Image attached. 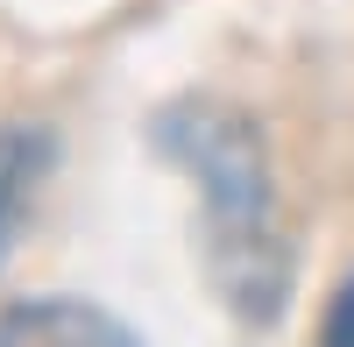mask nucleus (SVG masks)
Returning a JSON list of instances; mask_svg holds the SVG:
<instances>
[{
  "label": "nucleus",
  "mask_w": 354,
  "mask_h": 347,
  "mask_svg": "<svg viewBox=\"0 0 354 347\" xmlns=\"http://www.w3.org/2000/svg\"><path fill=\"white\" fill-rule=\"evenodd\" d=\"M156 149L198 185L213 283L241 319L270 326L290 291V241H283V213H277V185H270L255 121L220 100H185L156 121Z\"/></svg>",
  "instance_id": "1"
},
{
  "label": "nucleus",
  "mask_w": 354,
  "mask_h": 347,
  "mask_svg": "<svg viewBox=\"0 0 354 347\" xmlns=\"http://www.w3.org/2000/svg\"><path fill=\"white\" fill-rule=\"evenodd\" d=\"M0 347H142V340L85 298H28L0 312Z\"/></svg>",
  "instance_id": "2"
},
{
  "label": "nucleus",
  "mask_w": 354,
  "mask_h": 347,
  "mask_svg": "<svg viewBox=\"0 0 354 347\" xmlns=\"http://www.w3.org/2000/svg\"><path fill=\"white\" fill-rule=\"evenodd\" d=\"M43 170H50V135L43 128H0V248H8L21 206L36 198Z\"/></svg>",
  "instance_id": "3"
},
{
  "label": "nucleus",
  "mask_w": 354,
  "mask_h": 347,
  "mask_svg": "<svg viewBox=\"0 0 354 347\" xmlns=\"http://www.w3.org/2000/svg\"><path fill=\"white\" fill-rule=\"evenodd\" d=\"M319 347H354V276L340 283V298L326 312V340H319Z\"/></svg>",
  "instance_id": "4"
}]
</instances>
